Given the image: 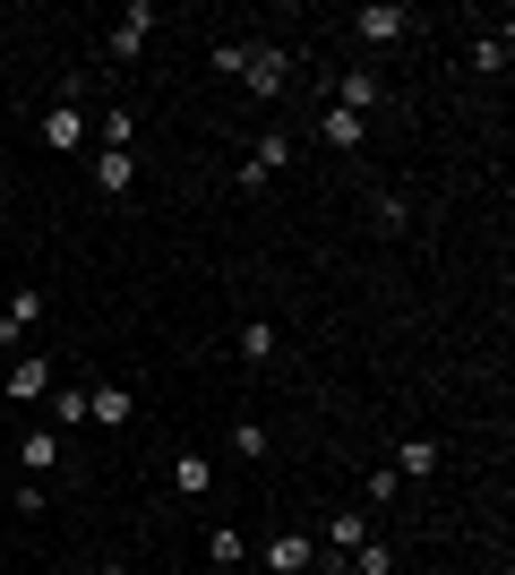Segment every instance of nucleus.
Instances as JSON below:
<instances>
[{"instance_id":"1","label":"nucleus","mask_w":515,"mask_h":575,"mask_svg":"<svg viewBox=\"0 0 515 575\" xmlns=\"http://www.w3.org/2000/svg\"><path fill=\"white\" fill-rule=\"evenodd\" d=\"M43 147H52V155H69V147H87V112H78V78H69V87H61V103L43 112Z\"/></svg>"},{"instance_id":"2","label":"nucleus","mask_w":515,"mask_h":575,"mask_svg":"<svg viewBox=\"0 0 515 575\" xmlns=\"http://www.w3.org/2000/svg\"><path fill=\"white\" fill-rule=\"evenodd\" d=\"M241 78H250V95H284V87H292V61L275 52V43H250V69H241Z\"/></svg>"},{"instance_id":"3","label":"nucleus","mask_w":515,"mask_h":575,"mask_svg":"<svg viewBox=\"0 0 515 575\" xmlns=\"http://www.w3.org/2000/svg\"><path fill=\"white\" fill-rule=\"evenodd\" d=\"M147 27H155V9H147V0H129L121 18H112V61H138V52H147Z\"/></svg>"},{"instance_id":"4","label":"nucleus","mask_w":515,"mask_h":575,"mask_svg":"<svg viewBox=\"0 0 515 575\" xmlns=\"http://www.w3.org/2000/svg\"><path fill=\"white\" fill-rule=\"evenodd\" d=\"M0 386H9V404H34V395H52V361H18V370H0Z\"/></svg>"},{"instance_id":"5","label":"nucleus","mask_w":515,"mask_h":575,"mask_svg":"<svg viewBox=\"0 0 515 575\" xmlns=\"http://www.w3.org/2000/svg\"><path fill=\"white\" fill-rule=\"evenodd\" d=\"M404 27H413V18H404L395 0H370V9H361V18H353V34H361V43H395V34H404Z\"/></svg>"},{"instance_id":"6","label":"nucleus","mask_w":515,"mask_h":575,"mask_svg":"<svg viewBox=\"0 0 515 575\" xmlns=\"http://www.w3.org/2000/svg\"><path fill=\"white\" fill-rule=\"evenodd\" d=\"M335 103H344V112H361V121H370V103H386L378 69H344V78H335Z\"/></svg>"},{"instance_id":"7","label":"nucleus","mask_w":515,"mask_h":575,"mask_svg":"<svg viewBox=\"0 0 515 575\" xmlns=\"http://www.w3.org/2000/svg\"><path fill=\"white\" fill-rule=\"evenodd\" d=\"M275 163H292V138H284V129H266V138L250 147V163H241V190H258V181H266Z\"/></svg>"},{"instance_id":"8","label":"nucleus","mask_w":515,"mask_h":575,"mask_svg":"<svg viewBox=\"0 0 515 575\" xmlns=\"http://www.w3.org/2000/svg\"><path fill=\"white\" fill-rule=\"evenodd\" d=\"M129 181H138V155H121V147H103V155H95V190H103V198H121Z\"/></svg>"},{"instance_id":"9","label":"nucleus","mask_w":515,"mask_h":575,"mask_svg":"<svg viewBox=\"0 0 515 575\" xmlns=\"http://www.w3.org/2000/svg\"><path fill=\"white\" fill-rule=\"evenodd\" d=\"M18 464H27V473H52V464H61V430H27V438H18Z\"/></svg>"},{"instance_id":"10","label":"nucleus","mask_w":515,"mask_h":575,"mask_svg":"<svg viewBox=\"0 0 515 575\" xmlns=\"http://www.w3.org/2000/svg\"><path fill=\"white\" fill-rule=\"evenodd\" d=\"M206 481H215V464H206V455H172V490H181V498H206Z\"/></svg>"},{"instance_id":"11","label":"nucleus","mask_w":515,"mask_h":575,"mask_svg":"<svg viewBox=\"0 0 515 575\" xmlns=\"http://www.w3.org/2000/svg\"><path fill=\"white\" fill-rule=\"evenodd\" d=\"M87 421L121 430V421H129V386H87Z\"/></svg>"},{"instance_id":"12","label":"nucleus","mask_w":515,"mask_h":575,"mask_svg":"<svg viewBox=\"0 0 515 575\" xmlns=\"http://www.w3.org/2000/svg\"><path fill=\"white\" fill-rule=\"evenodd\" d=\"M310 558H319V549L301 542V533H275V542H266V567H275V575H301Z\"/></svg>"},{"instance_id":"13","label":"nucleus","mask_w":515,"mask_h":575,"mask_svg":"<svg viewBox=\"0 0 515 575\" xmlns=\"http://www.w3.org/2000/svg\"><path fill=\"white\" fill-rule=\"evenodd\" d=\"M34 319H43V301H34V292H18V301H0V344H18V335H27Z\"/></svg>"},{"instance_id":"14","label":"nucleus","mask_w":515,"mask_h":575,"mask_svg":"<svg viewBox=\"0 0 515 575\" xmlns=\"http://www.w3.org/2000/svg\"><path fill=\"white\" fill-rule=\"evenodd\" d=\"M319 138L335 147V155H353V147H361V112H344V103H335V112L319 121Z\"/></svg>"},{"instance_id":"15","label":"nucleus","mask_w":515,"mask_h":575,"mask_svg":"<svg viewBox=\"0 0 515 575\" xmlns=\"http://www.w3.org/2000/svg\"><path fill=\"white\" fill-rule=\"evenodd\" d=\"M87 421V386H52V430H78Z\"/></svg>"},{"instance_id":"16","label":"nucleus","mask_w":515,"mask_h":575,"mask_svg":"<svg viewBox=\"0 0 515 575\" xmlns=\"http://www.w3.org/2000/svg\"><path fill=\"white\" fill-rule=\"evenodd\" d=\"M395 473H438V438H404L395 447Z\"/></svg>"},{"instance_id":"17","label":"nucleus","mask_w":515,"mask_h":575,"mask_svg":"<svg viewBox=\"0 0 515 575\" xmlns=\"http://www.w3.org/2000/svg\"><path fill=\"white\" fill-rule=\"evenodd\" d=\"M206 558H215V567H241V558H250V542H241L232 524H215V533H206Z\"/></svg>"},{"instance_id":"18","label":"nucleus","mask_w":515,"mask_h":575,"mask_svg":"<svg viewBox=\"0 0 515 575\" xmlns=\"http://www.w3.org/2000/svg\"><path fill=\"white\" fill-rule=\"evenodd\" d=\"M370 215H378V232H404V224H413V206H404L395 190H378V198H370Z\"/></svg>"},{"instance_id":"19","label":"nucleus","mask_w":515,"mask_h":575,"mask_svg":"<svg viewBox=\"0 0 515 575\" xmlns=\"http://www.w3.org/2000/svg\"><path fill=\"white\" fill-rule=\"evenodd\" d=\"M241 361H275V326H266V319L241 326Z\"/></svg>"},{"instance_id":"20","label":"nucleus","mask_w":515,"mask_h":575,"mask_svg":"<svg viewBox=\"0 0 515 575\" xmlns=\"http://www.w3.org/2000/svg\"><path fill=\"white\" fill-rule=\"evenodd\" d=\"M507 52H515V34H507V27L482 34V43H473V69H507Z\"/></svg>"},{"instance_id":"21","label":"nucleus","mask_w":515,"mask_h":575,"mask_svg":"<svg viewBox=\"0 0 515 575\" xmlns=\"http://www.w3.org/2000/svg\"><path fill=\"white\" fill-rule=\"evenodd\" d=\"M326 549H361V515H353V507L326 515Z\"/></svg>"},{"instance_id":"22","label":"nucleus","mask_w":515,"mask_h":575,"mask_svg":"<svg viewBox=\"0 0 515 575\" xmlns=\"http://www.w3.org/2000/svg\"><path fill=\"white\" fill-rule=\"evenodd\" d=\"M129 129H138V112H129V103H112V112H103V147H121V155H129Z\"/></svg>"},{"instance_id":"23","label":"nucleus","mask_w":515,"mask_h":575,"mask_svg":"<svg viewBox=\"0 0 515 575\" xmlns=\"http://www.w3.org/2000/svg\"><path fill=\"white\" fill-rule=\"evenodd\" d=\"M266 447H275V438H266L258 421H241V430H232V455H250V464H258V455H266Z\"/></svg>"},{"instance_id":"24","label":"nucleus","mask_w":515,"mask_h":575,"mask_svg":"<svg viewBox=\"0 0 515 575\" xmlns=\"http://www.w3.org/2000/svg\"><path fill=\"white\" fill-rule=\"evenodd\" d=\"M353 558H361V575H395V549H386V542H361Z\"/></svg>"},{"instance_id":"25","label":"nucleus","mask_w":515,"mask_h":575,"mask_svg":"<svg viewBox=\"0 0 515 575\" xmlns=\"http://www.w3.org/2000/svg\"><path fill=\"white\" fill-rule=\"evenodd\" d=\"M250 69V43H215V78H241Z\"/></svg>"},{"instance_id":"26","label":"nucleus","mask_w":515,"mask_h":575,"mask_svg":"<svg viewBox=\"0 0 515 575\" xmlns=\"http://www.w3.org/2000/svg\"><path fill=\"white\" fill-rule=\"evenodd\" d=\"M103 575H129V567H103Z\"/></svg>"}]
</instances>
